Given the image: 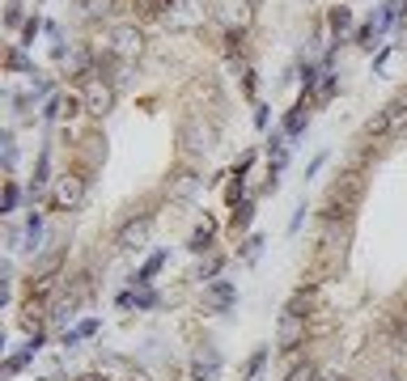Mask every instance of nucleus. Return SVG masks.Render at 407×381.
<instances>
[{"label":"nucleus","instance_id":"obj_31","mask_svg":"<svg viewBox=\"0 0 407 381\" xmlns=\"http://www.w3.org/2000/svg\"><path fill=\"white\" fill-rule=\"evenodd\" d=\"M314 381H339V377H335V373H323V377H314Z\"/></svg>","mask_w":407,"mask_h":381},{"label":"nucleus","instance_id":"obj_4","mask_svg":"<svg viewBox=\"0 0 407 381\" xmlns=\"http://www.w3.org/2000/svg\"><path fill=\"white\" fill-rule=\"evenodd\" d=\"M81 106H85L93 119L111 115V111H115V85H111L107 77H89L85 89H81Z\"/></svg>","mask_w":407,"mask_h":381},{"label":"nucleus","instance_id":"obj_16","mask_svg":"<svg viewBox=\"0 0 407 381\" xmlns=\"http://www.w3.org/2000/svg\"><path fill=\"white\" fill-rule=\"evenodd\" d=\"M382 115H386V127H390V136H399V132H407V106H399V102H390V106H382Z\"/></svg>","mask_w":407,"mask_h":381},{"label":"nucleus","instance_id":"obj_28","mask_svg":"<svg viewBox=\"0 0 407 381\" xmlns=\"http://www.w3.org/2000/svg\"><path fill=\"white\" fill-rule=\"evenodd\" d=\"M34 34H38V17H30V22H26V42H34Z\"/></svg>","mask_w":407,"mask_h":381},{"label":"nucleus","instance_id":"obj_17","mask_svg":"<svg viewBox=\"0 0 407 381\" xmlns=\"http://www.w3.org/2000/svg\"><path fill=\"white\" fill-rule=\"evenodd\" d=\"M187 250H195V254H204V250H213V221H204V225H199V229L191 233Z\"/></svg>","mask_w":407,"mask_h":381},{"label":"nucleus","instance_id":"obj_30","mask_svg":"<svg viewBox=\"0 0 407 381\" xmlns=\"http://www.w3.org/2000/svg\"><path fill=\"white\" fill-rule=\"evenodd\" d=\"M394 102H399V106H407V85H403V89L394 93Z\"/></svg>","mask_w":407,"mask_h":381},{"label":"nucleus","instance_id":"obj_6","mask_svg":"<svg viewBox=\"0 0 407 381\" xmlns=\"http://www.w3.org/2000/svg\"><path fill=\"white\" fill-rule=\"evenodd\" d=\"M81 199H85V178L81 174H60L56 191H51V208H56V212H72V208H81Z\"/></svg>","mask_w":407,"mask_h":381},{"label":"nucleus","instance_id":"obj_23","mask_svg":"<svg viewBox=\"0 0 407 381\" xmlns=\"http://www.w3.org/2000/svg\"><path fill=\"white\" fill-rule=\"evenodd\" d=\"M132 301H136V309H153V305H158V297H153L148 288H140V293H132Z\"/></svg>","mask_w":407,"mask_h":381},{"label":"nucleus","instance_id":"obj_15","mask_svg":"<svg viewBox=\"0 0 407 381\" xmlns=\"http://www.w3.org/2000/svg\"><path fill=\"white\" fill-rule=\"evenodd\" d=\"M123 9H132L128 0H85L89 17H111V13H123Z\"/></svg>","mask_w":407,"mask_h":381},{"label":"nucleus","instance_id":"obj_27","mask_svg":"<svg viewBox=\"0 0 407 381\" xmlns=\"http://www.w3.org/2000/svg\"><path fill=\"white\" fill-rule=\"evenodd\" d=\"M9 68H30V64H26V56H22V51H13V56H9Z\"/></svg>","mask_w":407,"mask_h":381},{"label":"nucleus","instance_id":"obj_24","mask_svg":"<svg viewBox=\"0 0 407 381\" xmlns=\"http://www.w3.org/2000/svg\"><path fill=\"white\" fill-rule=\"evenodd\" d=\"M263 360H268V352H254V356H250V368H246V373H250V381H254V377H259V368H263Z\"/></svg>","mask_w":407,"mask_h":381},{"label":"nucleus","instance_id":"obj_32","mask_svg":"<svg viewBox=\"0 0 407 381\" xmlns=\"http://www.w3.org/2000/svg\"><path fill=\"white\" fill-rule=\"evenodd\" d=\"M403 326H407V313H403Z\"/></svg>","mask_w":407,"mask_h":381},{"label":"nucleus","instance_id":"obj_3","mask_svg":"<svg viewBox=\"0 0 407 381\" xmlns=\"http://www.w3.org/2000/svg\"><path fill=\"white\" fill-rule=\"evenodd\" d=\"M213 17L229 34H246L250 22H254V5H250V0H213Z\"/></svg>","mask_w":407,"mask_h":381},{"label":"nucleus","instance_id":"obj_11","mask_svg":"<svg viewBox=\"0 0 407 381\" xmlns=\"http://www.w3.org/2000/svg\"><path fill=\"white\" fill-rule=\"evenodd\" d=\"M195 191H199V178H195L191 170H174V174L166 178V195H170V199H191Z\"/></svg>","mask_w":407,"mask_h":381},{"label":"nucleus","instance_id":"obj_7","mask_svg":"<svg viewBox=\"0 0 407 381\" xmlns=\"http://www.w3.org/2000/svg\"><path fill=\"white\" fill-rule=\"evenodd\" d=\"M204 13L199 5H191V0H178V5H166V13H162V22L170 26V30H195V26H204Z\"/></svg>","mask_w":407,"mask_h":381},{"label":"nucleus","instance_id":"obj_18","mask_svg":"<svg viewBox=\"0 0 407 381\" xmlns=\"http://www.w3.org/2000/svg\"><path fill=\"white\" fill-rule=\"evenodd\" d=\"M327 26H331V34H344V30H352V9H348V5H335V9L327 13Z\"/></svg>","mask_w":407,"mask_h":381},{"label":"nucleus","instance_id":"obj_2","mask_svg":"<svg viewBox=\"0 0 407 381\" xmlns=\"http://www.w3.org/2000/svg\"><path fill=\"white\" fill-rule=\"evenodd\" d=\"M107 51H111V56H119V60H140V56H144V30L132 26V22L111 26V34H107Z\"/></svg>","mask_w":407,"mask_h":381},{"label":"nucleus","instance_id":"obj_12","mask_svg":"<svg viewBox=\"0 0 407 381\" xmlns=\"http://www.w3.org/2000/svg\"><path fill=\"white\" fill-rule=\"evenodd\" d=\"M233 301H238V293H233V284H229V280H213V284H208V305H213L217 313H225Z\"/></svg>","mask_w":407,"mask_h":381},{"label":"nucleus","instance_id":"obj_1","mask_svg":"<svg viewBox=\"0 0 407 381\" xmlns=\"http://www.w3.org/2000/svg\"><path fill=\"white\" fill-rule=\"evenodd\" d=\"M217 140H221L217 123H213V119H204L199 111H191V115L183 119V127H178V144H183L187 153H213Z\"/></svg>","mask_w":407,"mask_h":381},{"label":"nucleus","instance_id":"obj_33","mask_svg":"<svg viewBox=\"0 0 407 381\" xmlns=\"http://www.w3.org/2000/svg\"><path fill=\"white\" fill-rule=\"evenodd\" d=\"M250 5H259V0H250Z\"/></svg>","mask_w":407,"mask_h":381},{"label":"nucleus","instance_id":"obj_26","mask_svg":"<svg viewBox=\"0 0 407 381\" xmlns=\"http://www.w3.org/2000/svg\"><path fill=\"white\" fill-rule=\"evenodd\" d=\"M13 208H17V187L9 182V191H5V212H13Z\"/></svg>","mask_w":407,"mask_h":381},{"label":"nucleus","instance_id":"obj_19","mask_svg":"<svg viewBox=\"0 0 407 381\" xmlns=\"http://www.w3.org/2000/svg\"><path fill=\"white\" fill-rule=\"evenodd\" d=\"M162 263H166V254H153L144 267H140V276H136V288H148V280L153 276H158V271H162Z\"/></svg>","mask_w":407,"mask_h":381},{"label":"nucleus","instance_id":"obj_5","mask_svg":"<svg viewBox=\"0 0 407 381\" xmlns=\"http://www.w3.org/2000/svg\"><path fill=\"white\" fill-rule=\"evenodd\" d=\"M356 199H361V178H356V174H344V178L331 187V195H327V216H331V221H339V216H348V212L356 208Z\"/></svg>","mask_w":407,"mask_h":381},{"label":"nucleus","instance_id":"obj_20","mask_svg":"<svg viewBox=\"0 0 407 381\" xmlns=\"http://www.w3.org/2000/svg\"><path fill=\"white\" fill-rule=\"evenodd\" d=\"M38 242H43V216L34 212L26 221V250H38Z\"/></svg>","mask_w":407,"mask_h":381},{"label":"nucleus","instance_id":"obj_21","mask_svg":"<svg viewBox=\"0 0 407 381\" xmlns=\"http://www.w3.org/2000/svg\"><path fill=\"white\" fill-rule=\"evenodd\" d=\"M250 216H254V203L242 199V203L233 208V221H229V225H233V229H246V225H250Z\"/></svg>","mask_w":407,"mask_h":381},{"label":"nucleus","instance_id":"obj_22","mask_svg":"<svg viewBox=\"0 0 407 381\" xmlns=\"http://www.w3.org/2000/svg\"><path fill=\"white\" fill-rule=\"evenodd\" d=\"M314 377H318V373H314L310 364H297V368H293V373H289L284 381H314Z\"/></svg>","mask_w":407,"mask_h":381},{"label":"nucleus","instance_id":"obj_8","mask_svg":"<svg viewBox=\"0 0 407 381\" xmlns=\"http://www.w3.org/2000/svg\"><path fill=\"white\" fill-rule=\"evenodd\" d=\"M191 381H221V352L217 348H199L191 356Z\"/></svg>","mask_w":407,"mask_h":381},{"label":"nucleus","instance_id":"obj_29","mask_svg":"<svg viewBox=\"0 0 407 381\" xmlns=\"http://www.w3.org/2000/svg\"><path fill=\"white\" fill-rule=\"evenodd\" d=\"M77 381H107L102 373H85V377H77Z\"/></svg>","mask_w":407,"mask_h":381},{"label":"nucleus","instance_id":"obj_25","mask_svg":"<svg viewBox=\"0 0 407 381\" xmlns=\"http://www.w3.org/2000/svg\"><path fill=\"white\" fill-rule=\"evenodd\" d=\"M331 93H335V77H331V72H327V81H323V85H318V102H327V98H331Z\"/></svg>","mask_w":407,"mask_h":381},{"label":"nucleus","instance_id":"obj_9","mask_svg":"<svg viewBox=\"0 0 407 381\" xmlns=\"http://www.w3.org/2000/svg\"><path fill=\"white\" fill-rule=\"evenodd\" d=\"M153 233V216H136V221H128L119 229V250H140Z\"/></svg>","mask_w":407,"mask_h":381},{"label":"nucleus","instance_id":"obj_34","mask_svg":"<svg viewBox=\"0 0 407 381\" xmlns=\"http://www.w3.org/2000/svg\"><path fill=\"white\" fill-rule=\"evenodd\" d=\"M170 5H178V0H170Z\"/></svg>","mask_w":407,"mask_h":381},{"label":"nucleus","instance_id":"obj_10","mask_svg":"<svg viewBox=\"0 0 407 381\" xmlns=\"http://www.w3.org/2000/svg\"><path fill=\"white\" fill-rule=\"evenodd\" d=\"M305 339V318H297V313H284L280 318V331H276V343L289 352V348H297Z\"/></svg>","mask_w":407,"mask_h":381},{"label":"nucleus","instance_id":"obj_14","mask_svg":"<svg viewBox=\"0 0 407 381\" xmlns=\"http://www.w3.org/2000/svg\"><path fill=\"white\" fill-rule=\"evenodd\" d=\"M305 123H310V106H305V98L293 106V111L284 115V136H301L305 132Z\"/></svg>","mask_w":407,"mask_h":381},{"label":"nucleus","instance_id":"obj_13","mask_svg":"<svg viewBox=\"0 0 407 381\" xmlns=\"http://www.w3.org/2000/svg\"><path fill=\"white\" fill-rule=\"evenodd\" d=\"M98 373L107 377V381H136V373H132V364L128 360H119V356H107L98 364Z\"/></svg>","mask_w":407,"mask_h":381}]
</instances>
